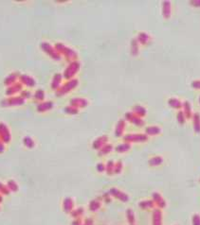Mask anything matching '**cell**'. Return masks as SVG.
Returning a JSON list of instances; mask_svg holds the SVG:
<instances>
[{"mask_svg":"<svg viewBox=\"0 0 200 225\" xmlns=\"http://www.w3.org/2000/svg\"><path fill=\"white\" fill-rule=\"evenodd\" d=\"M40 47H41L42 50L45 52V53H47L51 59L56 60V61H59V60H61L60 54L57 52V50L55 49V47H53L49 43H48V42H42L40 44Z\"/></svg>","mask_w":200,"mask_h":225,"instance_id":"obj_1","label":"cell"},{"mask_svg":"<svg viewBox=\"0 0 200 225\" xmlns=\"http://www.w3.org/2000/svg\"><path fill=\"white\" fill-rule=\"evenodd\" d=\"M26 100H24L21 96L19 97H10L8 98H5L1 101V106L3 107H15V106H21L25 104Z\"/></svg>","mask_w":200,"mask_h":225,"instance_id":"obj_2","label":"cell"},{"mask_svg":"<svg viewBox=\"0 0 200 225\" xmlns=\"http://www.w3.org/2000/svg\"><path fill=\"white\" fill-rule=\"evenodd\" d=\"M55 49L57 50V52L60 54V53H62V54H64L65 55V57L66 58V60H73V59H75L76 58V53H75V51H73L72 49H70V48H68V47H66V46H65L62 43H57L56 45H55Z\"/></svg>","mask_w":200,"mask_h":225,"instance_id":"obj_3","label":"cell"},{"mask_svg":"<svg viewBox=\"0 0 200 225\" xmlns=\"http://www.w3.org/2000/svg\"><path fill=\"white\" fill-rule=\"evenodd\" d=\"M78 84V80H71L69 81H68L66 83H65L63 86L59 87V88L56 90V96L61 97V96H64L65 94H68L69 93L72 89H74L75 87Z\"/></svg>","mask_w":200,"mask_h":225,"instance_id":"obj_4","label":"cell"},{"mask_svg":"<svg viewBox=\"0 0 200 225\" xmlns=\"http://www.w3.org/2000/svg\"><path fill=\"white\" fill-rule=\"evenodd\" d=\"M124 141L126 143H141L147 140V136L141 134H129L124 136Z\"/></svg>","mask_w":200,"mask_h":225,"instance_id":"obj_5","label":"cell"},{"mask_svg":"<svg viewBox=\"0 0 200 225\" xmlns=\"http://www.w3.org/2000/svg\"><path fill=\"white\" fill-rule=\"evenodd\" d=\"M0 138L4 142V143H10V139H12V135H10V131L6 124L0 122Z\"/></svg>","mask_w":200,"mask_h":225,"instance_id":"obj_6","label":"cell"},{"mask_svg":"<svg viewBox=\"0 0 200 225\" xmlns=\"http://www.w3.org/2000/svg\"><path fill=\"white\" fill-rule=\"evenodd\" d=\"M80 68V63L78 62H73L71 63L68 67H66V69L65 70L64 72V77L65 79H71L72 77H73L77 72L78 70H79Z\"/></svg>","mask_w":200,"mask_h":225,"instance_id":"obj_7","label":"cell"},{"mask_svg":"<svg viewBox=\"0 0 200 225\" xmlns=\"http://www.w3.org/2000/svg\"><path fill=\"white\" fill-rule=\"evenodd\" d=\"M109 194H110V196H113L114 198L118 199V200L123 201V202H125V201H127L129 200L128 195L125 194L124 192H123V191L117 189V188H111L110 191H109Z\"/></svg>","mask_w":200,"mask_h":225,"instance_id":"obj_8","label":"cell"},{"mask_svg":"<svg viewBox=\"0 0 200 225\" xmlns=\"http://www.w3.org/2000/svg\"><path fill=\"white\" fill-rule=\"evenodd\" d=\"M22 89H23V84H22L21 82L17 81V82H15L14 84L8 87V89L6 90V95L9 97H13L15 94H17V93L23 91Z\"/></svg>","mask_w":200,"mask_h":225,"instance_id":"obj_9","label":"cell"},{"mask_svg":"<svg viewBox=\"0 0 200 225\" xmlns=\"http://www.w3.org/2000/svg\"><path fill=\"white\" fill-rule=\"evenodd\" d=\"M19 80L23 85H26L28 87H34L36 84L35 80L32 78L31 76L27 75V74H22L19 77Z\"/></svg>","mask_w":200,"mask_h":225,"instance_id":"obj_10","label":"cell"},{"mask_svg":"<svg viewBox=\"0 0 200 225\" xmlns=\"http://www.w3.org/2000/svg\"><path fill=\"white\" fill-rule=\"evenodd\" d=\"M53 102L51 101H43V102H40L37 105L36 107V110L38 113H46L48 111H49V110H51L53 108Z\"/></svg>","mask_w":200,"mask_h":225,"instance_id":"obj_11","label":"cell"},{"mask_svg":"<svg viewBox=\"0 0 200 225\" xmlns=\"http://www.w3.org/2000/svg\"><path fill=\"white\" fill-rule=\"evenodd\" d=\"M107 142H108V137L106 135H103L93 142V148L95 150H101L104 145L107 144Z\"/></svg>","mask_w":200,"mask_h":225,"instance_id":"obj_12","label":"cell"},{"mask_svg":"<svg viewBox=\"0 0 200 225\" xmlns=\"http://www.w3.org/2000/svg\"><path fill=\"white\" fill-rule=\"evenodd\" d=\"M63 209L65 213L70 214L74 209V201L71 198H65L63 201Z\"/></svg>","mask_w":200,"mask_h":225,"instance_id":"obj_13","label":"cell"},{"mask_svg":"<svg viewBox=\"0 0 200 225\" xmlns=\"http://www.w3.org/2000/svg\"><path fill=\"white\" fill-rule=\"evenodd\" d=\"M19 77H20V74L18 72H13V73H10L6 79H5L4 80V83L5 85H8V86H10L14 84L15 82H17V80H19Z\"/></svg>","mask_w":200,"mask_h":225,"instance_id":"obj_14","label":"cell"},{"mask_svg":"<svg viewBox=\"0 0 200 225\" xmlns=\"http://www.w3.org/2000/svg\"><path fill=\"white\" fill-rule=\"evenodd\" d=\"M153 225H162V214L158 209L153 212V218H152Z\"/></svg>","mask_w":200,"mask_h":225,"instance_id":"obj_15","label":"cell"},{"mask_svg":"<svg viewBox=\"0 0 200 225\" xmlns=\"http://www.w3.org/2000/svg\"><path fill=\"white\" fill-rule=\"evenodd\" d=\"M61 81H62V75L59 74V73H56L53 76L52 80H51V88L53 90H57L60 87Z\"/></svg>","mask_w":200,"mask_h":225,"instance_id":"obj_16","label":"cell"},{"mask_svg":"<svg viewBox=\"0 0 200 225\" xmlns=\"http://www.w3.org/2000/svg\"><path fill=\"white\" fill-rule=\"evenodd\" d=\"M125 129V122L124 120H120L116 126V131H115V134L117 137H120L123 134V131Z\"/></svg>","mask_w":200,"mask_h":225,"instance_id":"obj_17","label":"cell"},{"mask_svg":"<svg viewBox=\"0 0 200 225\" xmlns=\"http://www.w3.org/2000/svg\"><path fill=\"white\" fill-rule=\"evenodd\" d=\"M87 105V101L84 98H73L71 100V106L74 107H85Z\"/></svg>","mask_w":200,"mask_h":225,"instance_id":"obj_18","label":"cell"},{"mask_svg":"<svg viewBox=\"0 0 200 225\" xmlns=\"http://www.w3.org/2000/svg\"><path fill=\"white\" fill-rule=\"evenodd\" d=\"M126 118L128 119L130 122L134 123V124H136V125H138V126L142 125L141 119L140 117H138L137 116H135V114H126Z\"/></svg>","mask_w":200,"mask_h":225,"instance_id":"obj_19","label":"cell"},{"mask_svg":"<svg viewBox=\"0 0 200 225\" xmlns=\"http://www.w3.org/2000/svg\"><path fill=\"white\" fill-rule=\"evenodd\" d=\"M130 148H131V146H130V144L129 143H123V144H120V145H118L116 147V149H115V150L117 151V152H119V153H123V152H126V151H128L129 150H130Z\"/></svg>","mask_w":200,"mask_h":225,"instance_id":"obj_20","label":"cell"},{"mask_svg":"<svg viewBox=\"0 0 200 225\" xmlns=\"http://www.w3.org/2000/svg\"><path fill=\"white\" fill-rule=\"evenodd\" d=\"M102 206V202L100 200H93L90 201L89 204V210L92 212H96L98 211Z\"/></svg>","mask_w":200,"mask_h":225,"instance_id":"obj_21","label":"cell"},{"mask_svg":"<svg viewBox=\"0 0 200 225\" xmlns=\"http://www.w3.org/2000/svg\"><path fill=\"white\" fill-rule=\"evenodd\" d=\"M23 144L26 148H28V149H33V148L35 147V142L34 140H33L31 137L30 136H26L24 140H23Z\"/></svg>","mask_w":200,"mask_h":225,"instance_id":"obj_22","label":"cell"},{"mask_svg":"<svg viewBox=\"0 0 200 225\" xmlns=\"http://www.w3.org/2000/svg\"><path fill=\"white\" fill-rule=\"evenodd\" d=\"M112 150H113L112 145L106 144V145H104L101 150H99V154L101 156L102 155H106V154H108V153H110L111 151H112Z\"/></svg>","mask_w":200,"mask_h":225,"instance_id":"obj_23","label":"cell"},{"mask_svg":"<svg viewBox=\"0 0 200 225\" xmlns=\"http://www.w3.org/2000/svg\"><path fill=\"white\" fill-rule=\"evenodd\" d=\"M45 97H46V94L42 89H38L37 91H35L34 95H33V97H34L35 100L42 101V102L44 100H45Z\"/></svg>","mask_w":200,"mask_h":225,"instance_id":"obj_24","label":"cell"},{"mask_svg":"<svg viewBox=\"0 0 200 225\" xmlns=\"http://www.w3.org/2000/svg\"><path fill=\"white\" fill-rule=\"evenodd\" d=\"M84 213H85L84 208L80 207V208H77V209H73V211L70 213V215L74 218H80L83 215H84Z\"/></svg>","mask_w":200,"mask_h":225,"instance_id":"obj_25","label":"cell"},{"mask_svg":"<svg viewBox=\"0 0 200 225\" xmlns=\"http://www.w3.org/2000/svg\"><path fill=\"white\" fill-rule=\"evenodd\" d=\"M7 186H8V188L10 189V191H13V192H16V191H18V189H19V186H18L17 183H16L14 180H10L9 182L7 183Z\"/></svg>","mask_w":200,"mask_h":225,"instance_id":"obj_26","label":"cell"},{"mask_svg":"<svg viewBox=\"0 0 200 225\" xmlns=\"http://www.w3.org/2000/svg\"><path fill=\"white\" fill-rule=\"evenodd\" d=\"M126 218H127V221H128V222L130 223V225L132 224H135V214L134 212H133L131 209H127L126 211Z\"/></svg>","mask_w":200,"mask_h":225,"instance_id":"obj_27","label":"cell"},{"mask_svg":"<svg viewBox=\"0 0 200 225\" xmlns=\"http://www.w3.org/2000/svg\"><path fill=\"white\" fill-rule=\"evenodd\" d=\"M114 167H115V163L112 160L108 161L106 166H105V170H106L108 175H112L114 173Z\"/></svg>","mask_w":200,"mask_h":225,"instance_id":"obj_28","label":"cell"},{"mask_svg":"<svg viewBox=\"0 0 200 225\" xmlns=\"http://www.w3.org/2000/svg\"><path fill=\"white\" fill-rule=\"evenodd\" d=\"M154 206V202L151 201H144L140 202V207L142 209H148V208H152Z\"/></svg>","mask_w":200,"mask_h":225,"instance_id":"obj_29","label":"cell"},{"mask_svg":"<svg viewBox=\"0 0 200 225\" xmlns=\"http://www.w3.org/2000/svg\"><path fill=\"white\" fill-rule=\"evenodd\" d=\"M159 133V130L157 127H149L146 129V134L149 135H155Z\"/></svg>","mask_w":200,"mask_h":225,"instance_id":"obj_30","label":"cell"},{"mask_svg":"<svg viewBox=\"0 0 200 225\" xmlns=\"http://www.w3.org/2000/svg\"><path fill=\"white\" fill-rule=\"evenodd\" d=\"M10 192V191L8 188L7 185H5L2 183H0V194H2V195H9Z\"/></svg>","mask_w":200,"mask_h":225,"instance_id":"obj_31","label":"cell"},{"mask_svg":"<svg viewBox=\"0 0 200 225\" xmlns=\"http://www.w3.org/2000/svg\"><path fill=\"white\" fill-rule=\"evenodd\" d=\"M121 170H123V163H121L120 161L117 162L115 164V167H114V173L116 174H120L121 172Z\"/></svg>","mask_w":200,"mask_h":225,"instance_id":"obj_32","label":"cell"},{"mask_svg":"<svg viewBox=\"0 0 200 225\" xmlns=\"http://www.w3.org/2000/svg\"><path fill=\"white\" fill-rule=\"evenodd\" d=\"M65 112L69 114H75L78 113V109L74 106H68L65 108Z\"/></svg>","mask_w":200,"mask_h":225,"instance_id":"obj_33","label":"cell"},{"mask_svg":"<svg viewBox=\"0 0 200 225\" xmlns=\"http://www.w3.org/2000/svg\"><path fill=\"white\" fill-rule=\"evenodd\" d=\"M160 163H161V159L158 158V156L152 158L151 160H150V165H151V166H158Z\"/></svg>","mask_w":200,"mask_h":225,"instance_id":"obj_34","label":"cell"},{"mask_svg":"<svg viewBox=\"0 0 200 225\" xmlns=\"http://www.w3.org/2000/svg\"><path fill=\"white\" fill-rule=\"evenodd\" d=\"M31 93L29 90H23L21 92V97L24 98V100H27V98H30L31 97Z\"/></svg>","mask_w":200,"mask_h":225,"instance_id":"obj_35","label":"cell"},{"mask_svg":"<svg viewBox=\"0 0 200 225\" xmlns=\"http://www.w3.org/2000/svg\"><path fill=\"white\" fill-rule=\"evenodd\" d=\"M193 225H200V217L197 215L193 218Z\"/></svg>","mask_w":200,"mask_h":225,"instance_id":"obj_36","label":"cell"},{"mask_svg":"<svg viewBox=\"0 0 200 225\" xmlns=\"http://www.w3.org/2000/svg\"><path fill=\"white\" fill-rule=\"evenodd\" d=\"M97 169H98L99 172H103L105 170V166L103 163H99L97 165Z\"/></svg>","mask_w":200,"mask_h":225,"instance_id":"obj_37","label":"cell"},{"mask_svg":"<svg viewBox=\"0 0 200 225\" xmlns=\"http://www.w3.org/2000/svg\"><path fill=\"white\" fill-rule=\"evenodd\" d=\"M94 221L92 218H86V221L83 222V225H93Z\"/></svg>","mask_w":200,"mask_h":225,"instance_id":"obj_38","label":"cell"},{"mask_svg":"<svg viewBox=\"0 0 200 225\" xmlns=\"http://www.w3.org/2000/svg\"><path fill=\"white\" fill-rule=\"evenodd\" d=\"M71 225H83V222L81 221V218H75L73 221H72Z\"/></svg>","mask_w":200,"mask_h":225,"instance_id":"obj_39","label":"cell"},{"mask_svg":"<svg viewBox=\"0 0 200 225\" xmlns=\"http://www.w3.org/2000/svg\"><path fill=\"white\" fill-rule=\"evenodd\" d=\"M5 150V146H4V142L1 140V138H0V153L4 152Z\"/></svg>","mask_w":200,"mask_h":225,"instance_id":"obj_40","label":"cell"},{"mask_svg":"<svg viewBox=\"0 0 200 225\" xmlns=\"http://www.w3.org/2000/svg\"><path fill=\"white\" fill-rule=\"evenodd\" d=\"M103 199L104 201L106 202H109L110 201V194H104L103 195Z\"/></svg>","mask_w":200,"mask_h":225,"instance_id":"obj_41","label":"cell"},{"mask_svg":"<svg viewBox=\"0 0 200 225\" xmlns=\"http://www.w3.org/2000/svg\"><path fill=\"white\" fill-rule=\"evenodd\" d=\"M2 201H3V197H2V195L0 194V204L2 202Z\"/></svg>","mask_w":200,"mask_h":225,"instance_id":"obj_42","label":"cell"},{"mask_svg":"<svg viewBox=\"0 0 200 225\" xmlns=\"http://www.w3.org/2000/svg\"><path fill=\"white\" fill-rule=\"evenodd\" d=\"M132 225H135V224H132Z\"/></svg>","mask_w":200,"mask_h":225,"instance_id":"obj_43","label":"cell"}]
</instances>
